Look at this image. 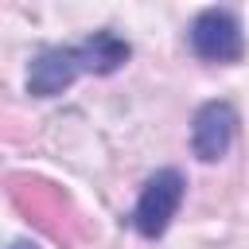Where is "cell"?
Returning a JSON list of instances; mask_svg holds the SVG:
<instances>
[{
  "label": "cell",
  "mask_w": 249,
  "mask_h": 249,
  "mask_svg": "<svg viewBox=\"0 0 249 249\" xmlns=\"http://www.w3.org/2000/svg\"><path fill=\"white\" fill-rule=\"evenodd\" d=\"M132 47L128 39H121L117 31L101 27L89 39L74 43V47H47L27 62V93L31 97H58L62 89H70L82 74H117L128 62Z\"/></svg>",
  "instance_id": "cell-1"
},
{
  "label": "cell",
  "mask_w": 249,
  "mask_h": 249,
  "mask_svg": "<svg viewBox=\"0 0 249 249\" xmlns=\"http://www.w3.org/2000/svg\"><path fill=\"white\" fill-rule=\"evenodd\" d=\"M8 249H39V245H35V241H27V237H19V241H12Z\"/></svg>",
  "instance_id": "cell-6"
},
{
  "label": "cell",
  "mask_w": 249,
  "mask_h": 249,
  "mask_svg": "<svg viewBox=\"0 0 249 249\" xmlns=\"http://www.w3.org/2000/svg\"><path fill=\"white\" fill-rule=\"evenodd\" d=\"M183 191H187V179H183L179 167H160L156 175H148L144 187H140V198L132 206V230L144 241L163 237L179 202H183Z\"/></svg>",
  "instance_id": "cell-2"
},
{
  "label": "cell",
  "mask_w": 249,
  "mask_h": 249,
  "mask_svg": "<svg viewBox=\"0 0 249 249\" xmlns=\"http://www.w3.org/2000/svg\"><path fill=\"white\" fill-rule=\"evenodd\" d=\"M187 43L202 62H241V54H245L241 19L233 8H202L191 19Z\"/></svg>",
  "instance_id": "cell-3"
},
{
  "label": "cell",
  "mask_w": 249,
  "mask_h": 249,
  "mask_svg": "<svg viewBox=\"0 0 249 249\" xmlns=\"http://www.w3.org/2000/svg\"><path fill=\"white\" fill-rule=\"evenodd\" d=\"M233 132H237V109L230 101H206L191 121V152L202 163H214L230 152Z\"/></svg>",
  "instance_id": "cell-5"
},
{
  "label": "cell",
  "mask_w": 249,
  "mask_h": 249,
  "mask_svg": "<svg viewBox=\"0 0 249 249\" xmlns=\"http://www.w3.org/2000/svg\"><path fill=\"white\" fill-rule=\"evenodd\" d=\"M12 198L54 241H66V245L74 241V210H70V202L58 187L39 183V179H12Z\"/></svg>",
  "instance_id": "cell-4"
}]
</instances>
